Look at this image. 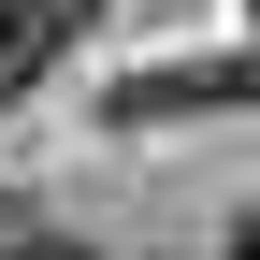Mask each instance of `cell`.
I'll use <instances>...</instances> for the list:
<instances>
[{
	"mask_svg": "<svg viewBox=\"0 0 260 260\" xmlns=\"http://www.w3.org/2000/svg\"><path fill=\"white\" fill-rule=\"evenodd\" d=\"M58 44H73V29H58L44 0H0V102H29V73H44Z\"/></svg>",
	"mask_w": 260,
	"mask_h": 260,
	"instance_id": "obj_1",
	"label": "cell"
},
{
	"mask_svg": "<svg viewBox=\"0 0 260 260\" xmlns=\"http://www.w3.org/2000/svg\"><path fill=\"white\" fill-rule=\"evenodd\" d=\"M0 260H102V246H73V232H44V217H29V232H0Z\"/></svg>",
	"mask_w": 260,
	"mask_h": 260,
	"instance_id": "obj_2",
	"label": "cell"
},
{
	"mask_svg": "<svg viewBox=\"0 0 260 260\" xmlns=\"http://www.w3.org/2000/svg\"><path fill=\"white\" fill-rule=\"evenodd\" d=\"M44 15H58V29H87V15H102V0H44Z\"/></svg>",
	"mask_w": 260,
	"mask_h": 260,
	"instance_id": "obj_3",
	"label": "cell"
},
{
	"mask_svg": "<svg viewBox=\"0 0 260 260\" xmlns=\"http://www.w3.org/2000/svg\"><path fill=\"white\" fill-rule=\"evenodd\" d=\"M232 260H260V203H246V232H232Z\"/></svg>",
	"mask_w": 260,
	"mask_h": 260,
	"instance_id": "obj_4",
	"label": "cell"
}]
</instances>
